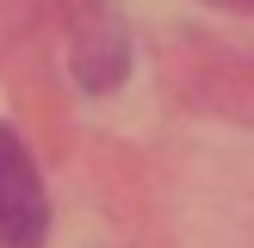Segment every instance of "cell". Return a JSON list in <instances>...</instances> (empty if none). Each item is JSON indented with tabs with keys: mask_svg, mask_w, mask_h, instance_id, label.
<instances>
[{
	"mask_svg": "<svg viewBox=\"0 0 254 248\" xmlns=\"http://www.w3.org/2000/svg\"><path fill=\"white\" fill-rule=\"evenodd\" d=\"M217 6H254V0H217Z\"/></svg>",
	"mask_w": 254,
	"mask_h": 248,
	"instance_id": "cell-3",
	"label": "cell"
},
{
	"mask_svg": "<svg viewBox=\"0 0 254 248\" xmlns=\"http://www.w3.org/2000/svg\"><path fill=\"white\" fill-rule=\"evenodd\" d=\"M124 68H130V44H124V31L112 19H99L93 31H81V44H74V74H81L87 93H112V87L124 81Z\"/></svg>",
	"mask_w": 254,
	"mask_h": 248,
	"instance_id": "cell-2",
	"label": "cell"
},
{
	"mask_svg": "<svg viewBox=\"0 0 254 248\" xmlns=\"http://www.w3.org/2000/svg\"><path fill=\"white\" fill-rule=\"evenodd\" d=\"M50 236V198L37 180V161L25 155L19 130L0 124V248H44Z\"/></svg>",
	"mask_w": 254,
	"mask_h": 248,
	"instance_id": "cell-1",
	"label": "cell"
}]
</instances>
